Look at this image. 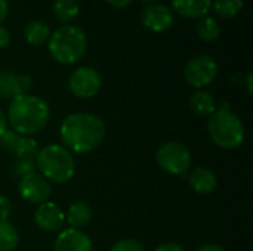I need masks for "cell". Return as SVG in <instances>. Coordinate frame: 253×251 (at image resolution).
<instances>
[{"label": "cell", "mask_w": 253, "mask_h": 251, "mask_svg": "<svg viewBox=\"0 0 253 251\" xmlns=\"http://www.w3.org/2000/svg\"><path fill=\"white\" fill-rule=\"evenodd\" d=\"M107 133L104 120L92 112H73L67 115L59 129L62 146L71 154H87L96 149Z\"/></svg>", "instance_id": "1"}, {"label": "cell", "mask_w": 253, "mask_h": 251, "mask_svg": "<svg viewBox=\"0 0 253 251\" xmlns=\"http://www.w3.org/2000/svg\"><path fill=\"white\" fill-rule=\"evenodd\" d=\"M7 123L19 136H34L44 129L50 118V108L44 99L36 95H18L10 99Z\"/></svg>", "instance_id": "2"}, {"label": "cell", "mask_w": 253, "mask_h": 251, "mask_svg": "<svg viewBox=\"0 0 253 251\" xmlns=\"http://www.w3.org/2000/svg\"><path fill=\"white\" fill-rule=\"evenodd\" d=\"M208 132L211 141L222 149H236L246 139L243 121L230 109L228 102L216 105L215 114L209 117Z\"/></svg>", "instance_id": "3"}, {"label": "cell", "mask_w": 253, "mask_h": 251, "mask_svg": "<svg viewBox=\"0 0 253 251\" xmlns=\"http://www.w3.org/2000/svg\"><path fill=\"white\" fill-rule=\"evenodd\" d=\"M47 50L58 64L73 65L84 56L87 50V36L82 27L65 24L50 34Z\"/></svg>", "instance_id": "4"}, {"label": "cell", "mask_w": 253, "mask_h": 251, "mask_svg": "<svg viewBox=\"0 0 253 251\" xmlns=\"http://www.w3.org/2000/svg\"><path fill=\"white\" fill-rule=\"evenodd\" d=\"M36 167L46 180L61 185L73 179L76 173V160L65 146L52 143L39 149Z\"/></svg>", "instance_id": "5"}, {"label": "cell", "mask_w": 253, "mask_h": 251, "mask_svg": "<svg viewBox=\"0 0 253 251\" xmlns=\"http://www.w3.org/2000/svg\"><path fill=\"white\" fill-rule=\"evenodd\" d=\"M156 161L162 170H165L169 175L181 176L190 172L193 158L190 149L181 143V142H165L162 146H159L156 152Z\"/></svg>", "instance_id": "6"}, {"label": "cell", "mask_w": 253, "mask_h": 251, "mask_svg": "<svg viewBox=\"0 0 253 251\" xmlns=\"http://www.w3.org/2000/svg\"><path fill=\"white\" fill-rule=\"evenodd\" d=\"M218 70V62L212 56L197 55L187 62L184 68V77L191 87L202 90L215 81Z\"/></svg>", "instance_id": "7"}, {"label": "cell", "mask_w": 253, "mask_h": 251, "mask_svg": "<svg viewBox=\"0 0 253 251\" xmlns=\"http://www.w3.org/2000/svg\"><path fill=\"white\" fill-rule=\"evenodd\" d=\"M68 87L74 96L80 99H90L99 93L102 87V78L95 68L79 67L71 72L68 78Z\"/></svg>", "instance_id": "8"}, {"label": "cell", "mask_w": 253, "mask_h": 251, "mask_svg": "<svg viewBox=\"0 0 253 251\" xmlns=\"http://www.w3.org/2000/svg\"><path fill=\"white\" fill-rule=\"evenodd\" d=\"M18 191H19V195L25 201L39 206L42 203L49 201L52 188H50L49 180H46L40 173L34 172V173H30L24 178H19Z\"/></svg>", "instance_id": "9"}, {"label": "cell", "mask_w": 253, "mask_h": 251, "mask_svg": "<svg viewBox=\"0 0 253 251\" xmlns=\"http://www.w3.org/2000/svg\"><path fill=\"white\" fill-rule=\"evenodd\" d=\"M34 222L44 232H59L65 225V213L56 203L46 201L37 206Z\"/></svg>", "instance_id": "10"}, {"label": "cell", "mask_w": 253, "mask_h": 251, "mask_svg": "<svg viewBox=\"0 0 253 251\" xmlns=\"http://www.w3.org/2000/svg\"><path fill=\"white\" fill-rule=\"evenodd\" d=\"M141 22L142 25L153 31V33H165L168 31L173 22H175V15L170 7L166 4H148L142 13H141Z\"/></svg>", "instance_id": "11"}, {"label": "cell", "mask_w": 253, "mask_h": 251, "mask_svg": "<svg viewBox=\"0 0 253 251\" xmlns=\"http://www.w3.org/2000/svg\"><path fill=\"white\" fill-rule=\"evenodd\" d=\"M53 251H93V243L86 232L67 228L59 231L55 238Z\"/></svg>", "instance_id": "12"}, {"label": "cell", "mask_w": 253, "mask_h": 251, "mask_svg": "<svg viewBox=\"0 0 253 251\" xmlns=\"http://www.w3.org/2000/svg\"><path fill=\"white\" fill-rule=\"evenodd\" d=\"M172 12L185 19H200L212 9V0H170Z\"/></svg>", "instance_id": "13"}, {"label": "cell", "mask_w": 253, "mask_h": 251, "mask_svg": "<svg viewBox=\"0 0 253 251\" xmlns=\"http://www.w3.org/2000/svg\"><path fill=\"white\" fill-rule=\"evenodd\" d=\"M188 183L191 189L200 195L212 194L218 186V178L216 175L208 169V167H196L190 172Z\"/></svg>", "instance_id": "14"}, {"label": "cell", "mask_w": 253, "mask_h": 251, "mask_svg": "<svg viewBox=\"0 0 253 251\" xmlns=\"http://www.w3.org/2000/svg\"><path fill=\"white\" fill-rule=\"evenodd\" d=\"M90 219H92V209L84 201L73 203L65 213V223H68V226L73 229L83 231V228H86L90 223Z\"/></svg>", "instance_id": "15"}, {"label": "cell", "mask_w": 253, "mask_h": 251, "mask_svg": "<svg viewBox=\"0 0 253 251\" xmlns=\"http://www.w3.org/2000/svg\"><path fill=\"white\" fill-rule=\"evenodd\" d=\"M216 105L218 102L213 98V95L205 89L194 92L190 98V108L193 109L194 114L200 117H211L212 114H215Z\"/></svg>", "instance_id": "16"}, {"label": "cell", "mask_w": 253, "mask_h": 251, "mask_svg": "<svg viewBox=\"0 0 253 251\" xmlns=\"http://www.w3.org/2000/svg\"><path fill=\"white\" fill-rule=\"evenodd\" d=\"M50 34V27L39 19H33L24 27V38L31 46H42L47 43Z\"/></svg>", "instance_id": "17"}, {"label": "cell", "mask_w": 253, "mask_h": 251, "mask_svg": "<svg viewBox=\"0 0 253 251\" xmlns=\"http://www.w3.org/2000/svg\"><path fill=\"white\" fill-rule=\"evenodd\" d=\"M196 33L197 36L206 41V43H213L219 38L221 36V24L216 18L213 16H203L197 21L196 24Z\"/></svg>", "instance_id": "18"}, {"label": "cell", "mask_w": 253, "mask_h": 251, "mask_svg": "<svg viewBox=\"0 0 253 251\" xmlns=\"http://www.w3.org/2000/svg\"><path fill=\"white\" fill-rule=\"evenodd\" d=\"M52 12L55 18L61 22L70 24L73 19L77 18L80 12V6L77 0H53L52 1Z\"/></svg>", "instance_id": "19"}, {"label": "cell", "mask_w": 253, "mask_h": 251, "mask_svg": "<svg viewBox=\"0 0 253 251\" xmlns=\"http://www.w3.org/2000/svg\"><path fill=\"white\" fill-rule=\"evenodd\" d=\"M19 95L18 74L9 70H0V98L13 99Z\"/></svg>", "instance_id": "20"}, {"label": "cell", "mask_w": 253, "mask_h": 251, "mask_svg": "<svg viewBox=\"0 0 253 251\" xmlns=\"http://www.w3.org/2000/svg\"><path fill=\"white\" fill-rule=\"evenodd\" d=\"M19 234L9 220H0V251L16 250Z\"/></svg>", "instance_id": "21"}, {"label": "cell", "mask_w": 253, "mask_h": 251, "mask_svg": "<svg viewBox=\"0 0 253 251\" xmlns=\"http://www.w3.org/2000/svg\"><path fill=\"white\" fill-rule=\"evenodd\" d=\"M243 6L245 0H212V9L222 19L237 16L242 12Z\"/></svg>", "instance_id": "22"}, {"label": "cell", "mask_w": 253, "mask_h": 251, "mask_svg": "<svg viewBox=\"0 0 253 251\" xmlns=\"http://www.w3.org/2000/svg\"><path fill=\"white\" fill-rule=\"evenodd\" d=\"M39 152V143L33 136H19L13 154L18 158H31L36 160V155Z\"/></svg>", "instance_id": "23"}, {"label": "cell", "mask_w": 253, "mask_h": 251, "mask_svg": "<svg viewBox=\"0 0 253 251\" xmlns=\"http://www.w3.org/2000/svg\"><path fill=\"white\" fill-rule=\"evenodd\" d=\"M34 172H37L36 160H31V158H18L15 166H13V173L18 178H24V176L34 173Z\"/></svg>", "instance_id": "24"}, {"label": "cell", "mask_w": 253, "mask_h": 251, "mask_svg": "<svg viewBox=\"0 0 253 251\" xmlns=\"http://www.w3.org/2000/svg\"><path fill=\"white\" fill-rule=\"evenodd\" d=\"M18 139H19V135L16 132H13L12 129H6L0 135V148L7 151V152H13Z\"/></svg>", "instance_id": "25"}, {"label": "cell", "mask_w": 253, "mask_h": 251, "mask_svg": "<svg viewBox=\"0 0 253 251\" xmlns=\"http://www.w3.org/2000/svg\"><path fill=\"white\" fill-rule=\"evenodd\" d=\"M110 251H145V249L139 241L133 238H123L119 240Z\"/></svg>", "instance_id": "26"}, {"label": "cell", "mask_w": 253, "mask_h": 251, "mask_svg": "<svg viewBox=\"0 0 253 251\" xmlns=\"http://www.w3.org/2000/svg\"><path fill=\"white\" fill-rule=\"evenodd\" d=\"M13 212V204L6 195H0V220H7Z\"/></svg>", "instance_id": "27"}, {"label": "cell", "mask_w": 253, "mask_h": 251, "mask_svg": "<svg viewBox=\"0 0 253 251\" xmlns=\"http://www.w3.org/2000/svg\"><path fill=\"white\" fill-rule=\"evenodd\" d=\"M18 84H19V95H28L33 87V80L27 74H18Z\"/></svg>", "instance_id": "28"}, {"label": "cell", "mask_w": 253, "mask_h": 251, "mask_svg": "<svg viewBox=\"0 0 253 251\" xmlns=\"http://www.w3.org/2000/svg\"><path fill=\"white\" fill-rule=\"evenodd\" d=\"M9 43H10V33L3 24H0V47H6Z\"/></svg>", "instance_id": "29"}, {"label": "cell", "mask_w": 253, "mask_h": 251, "mask_svg": "<svg viewBox=\"0 0 253 251\" xmlns=\"http://www.w3.org/2000/svg\"><path fill=\"white\" fill-rule=\"evenodd\" d=\"M154 251H185L184 247H181L179 244H175V243H166V244H162L159 246Z\"/></svg>", "instance_id": "30"}, {"label": "cell", "mask_w": 253, "mask_h": 251, "mask_svg": "<svg viewBox=\"0 0 253 251\" xmlns=\"http://www.w3.org/2000/svg\"><path fill=\"white\" fill-rule=\"evenodd\" d=\"M111 7H116V9H125L127 7L133 0H105Z\"/></svg>", "instance_id": "31"}, {"label": "cell", "mask_w": 253, "mask_h": 251, "mask_svg": "<svg viewBox=\"0 0 253 251\" xmlns=\"http://www.w3.org/2000/svg\"><path fill=\"white\" fill-rule=\"evenodd\" d=\"M9 12V3L7 0H0V24L6 19Z\"/></svg>", "instance_id": "32"}, {"label": "cell", "mask_w": 253, "mask_h": 251, "mask_svg": "<svg viewBox=\"0 0 253 251\" xmlns=\"http://www.w3.org/2000/svg\"><path fill=\"white\" fill-rule=\"evenodd\" d=\"M196 251H227L224 247L221 246H216V244H206V246H202L199 247Z\"/></svg>", "instance_id": "33"}, {"label": "cell", "mask_w": 253, "mask_h": 251, "mask_svg": "<svg viewBox=\"0 0 253 251\" xmlns=\"http://www.w3.org/2000/svg\"><path fill=\"white\" fill-rule=\"evenodd\" d=\"M7 129V118H6V114L0 109V135Z\"/></svg>", "instance_id": "34"}, {"label": "cell", "mask_w": 253, "mask_h": 251, "mask_svg": "<svg viewBox=\"0 0 253 251\" xmlns=\"http://www.w3.org/2000/svg\"><path fill=\"white\" fill-rule=\"evenodd\" d=\"M246 90H248L249 95L253 93V72H249L246 75Z\"/></svg>", "instance_id": "35"}, {"label": "cell", "mask_w": 253, "mask_h": 251, "mask_svg": "<svg viewBox=\"0 0 253 251\" xmlns=\"http://www.w3.org/2000/svg\"><path fill=\"white\" fill-rule=\"evenodd\" d=\"M139 1H142L144 4H147V6H148V4H154L157 0H139Z\"/></svg>", "instance_id": "36"}]
</instances>
